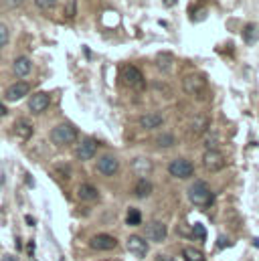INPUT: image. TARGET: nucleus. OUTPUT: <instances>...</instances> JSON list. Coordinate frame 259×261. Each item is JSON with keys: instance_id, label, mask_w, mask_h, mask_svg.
Returning a JSON list of instances; mask_svg holds the SVG:
<instances>
[{"instance_id": "obj_9", "label": "nucleus", "mask_w": 259, "mask_h": 261, "mask_svg": "<svg viewBox=\"0 0 259 261\" xmlns=\"http://www.w3.org/2000/svg\"><path fill=\"white\" fill-rule=\"evenodd\" d=\"M118 170H120V162H118V158L106 154V156H101V158L97 160V172H101L103 176H114Z\"/></svg>"}, {"instance_id": "obj_22", "label": "nucleus", "mask_w": 259, "mask_h": 261, "mask_svg": "<svg viewBox=\"0 0 259 261\" xmlns=\"http://www.w3.org/2000/svg\"><path fill=\"white\" fill-rule=\"evenodd\" d=\"M257 33H259L257 24H247V27L243 29V39H245V43H247V45H253V43L257 41Z\"/></svg>"}, {"instance_id": "obj_2", "label": "nucleus", "mask_w": 259, "mask_h": 261, "mask_svg": "<svg viewBox=\"0 0 259 261\" xmlns=\"http://www.w3.org/2000/svg\"><path fill=\"white\" fill-rule=\"evenodd\" d=\"M49 138H51V142L57 144V146H69V144H73V142L77 140V130H75L71 124H59V126H55V128L51 130Z\"/></svg>"}, {"instance_id": "obj_20", "label": "nucleus", "mask_w": 259, "mask_h": 261, "mask_svg": "<svg viewBox=\"0 0 259 261\" xmlns=\"http://www.w3.org/2000/svg\"><path fill=\"white\" fill-rule=\"evenodd\" d=\"M156 65L160 71H172V65H174V57L170 55V53H160L158 57H156Z\"/></svg>"}, {"instance_id": "obj_14", "label": "nucleus", "mask_w": 259, "mask_h": 261, "mask_svg": "<svg viewBox=\"0 0 259 261\" xmlns=\"http://www.w3.org/2000/svg\"><path fill=\"white\" fill-rule=\"evenodd\" d=\"M31 69H33V63H31V59H27V57H18V59L12 63V71H14L16 77H27V75L31 73Z\"/></svg>"}, {"instance_id": "obj_12", "label": "nucleus", "mask_w": 259, "mask_h": 261, "mask_svg": "<svg viewBox=\"0 0 259 261\" xmlns=\"http://www.w3.org/2000/svg\"><path fill=\"white\" fill-rule=\"evenodd\" d=\"M29 89H31V85L27 81H16L6 89V99L8 101H18L29 93Z\"/></svg>"}, {"instance_id": "obj_10", "label": "nucleus", "mask_w": 259, "mask_h": 261, "mask_svg": "<svg viewBox=\"0 0 259 261\" xmlns=\"http://www.w3.org/2000/svg\"><path fill=\"white\" fill-rule=\"evenodd\" d=\"M49 103H51L49 93L39 91V93H33V97L29 99V110H31L33 114H43V112L49 108Z\"/></svg>"}, {"instance_id": "obj_26", "label": "nucleus", "mask_w": 259, "mask_h": 261, "mask_svg": "<svg viewBox=\"0 0 259 261\" xmlns=\"http://www.w3.org/2000/svg\"><path fill=\"white\" fill-rule=\"evenodd\" d=\"M8 37H10V33H8L6 24H2V22H0V47H4V45L8 43Z\"/></svg>"}, {"instance_id": "obj_1", "label": "nucleus", "mask_w": 259, "mask_h": 261, "mask_svg": "<svg viewBox=\"0 0 259 261\" xmlns=\"http://www.w3.org/2000/svg\"><path fill=\"white\" fill-rule=\"evenodd\" d=\"M189 198H191V202H193L194 206H200V208L211 206L213 200H215V196L211 193L209 185L202 182V180H196V182L191 185V189H189Z\"/></svg>"}, {"instance_id": "obj_32", "label": "nucleus", "mask_w": 259, "mask_h": 261, "mask_svg": "<svg viewBox=\"0 0 259 261\" xmlns=\"http://www.w3.org/2000/svg\"><path fill=\"white\" fill-rule=\"evenodd\" d=\"M103 261H120V259H103Z\"/></svg>"}, {"instance_id": "obj_7", "label": "nucleus", "mask_w": 259, "mask_h": 261, "mask_svg": "<svg viewBox=\"0 0 259 261\" xmlns=\"http://www.w3.org/2000/svg\"><path fill=\"white\" fill-rule=\"evenodd\" d=\"M122 77H124V81L128 83L130 87H134V89H144V87H146L144 75L140 73V69H136L134 65L124 67V71H122Z\"/></svg>"}, {"instance_id": "obj_5", "label": "nucleus", "mask_w": 259, "mask_h": 261, "mask_svg": "<svg viewBox=\"0 0 259 261\" xmlns=\"http://www.w3.org/2000/svg\"><path fill=\"white\" fill-rule=\"evenodd\" d=\"M202 164H204L206 170L219 172V170L225 166V158H223V154H221L219 150H206L204 156H202Z\"/></svg>"}, {"instance_id": "obj_19", "label": "nucleus", "mask_w": 259, "mask_h": 261, "mask_svg": "<svg viewBox=\"0 0 259 261\" xmlns=\"http://www.w3.org/2000/svg\"><path fill=\"white\" fill-rule=\"evenodd\" d=\"M206 128H209V118H206V116H196L193 122H191V132L196 134V136L204 134Z\"/></svg>"}, {"instance_id": "obj_23", "label": "nucleus", "mask_w": 259, "mask_h": 261, "mask_svg": "<svg viewBox=\"0 0 259 261\" xmlns=\"http://www.w3.org/2000/svg\"><path fill=\"white\" fill-rule=\"evenodd\" d=\"M183 257H185V261H204L202 251H198V249H194V247H187V249L183 251Z\"/></svg>"}, {"instance_id": "obj_6", "label": "nucleus", "mask_w": 259, "mask_h": 261, "mask_svg": "<svg viewBox=\"0 0 259 261\" xmlns=\"http://www.w3.org/2000/svg\"><path fill=\"white\" fill-rule=\"evenodd\" d=\"M89 245H91V249H97V251H112V249H116V247H118V239H116V237H112V235L99 233V235L91 237Z\"/></svg>"}, {"instance_id": "obj_31", "label": "nucleus", "mask_w": 259, "mask_h": 261, "mask_svg": "<svg viewBox=\"0 0 259 261\" xmlns=\"http://www.w3.org/2000/svg\"><path fill=\"white\" fill-rule=\"evenodd\" d=\"M174 2L176 0H166V6H174Z\"/></svg>"}, {"instance_id": "obj_16", "label": "nucleus", "mask_w": 259, "mask_h": 261, "mask_svg": "<svg viewBox=\"0 0 259 261\" xmlns=\"http://www.w3.org/2000/svg\"><path fill=\"white\" fill-rule=\"evenodd\" d=\"M134 195L138 196V198H146V196H150L152 195V182L146 180V178H140V180L136 182V187H134Z\"/></svg>"}, {"instance_id": "obj_8", "label": "nucleus", "mask_w": 259, "mask_h": 261, "mask_svg": "<svg viewBox=\"0 0 259 261\" xmlns=\"http://www.w3.org/2000/svg\"><path fill=\"white\" fill-rule=\"evenodd\" d=\"M126 247H128V251L134 257H146V253H148V241L144 237H140V235L128 237Z\"/></svg>"}, {"instance_id": "obj_15", "label": "nucleus", "mask_w": 259, "mask_h": 261, "mask_svg": "<svg viewBox=\"0 0 259 261\" xmlns=\"http://www.w3.org/2000/svg\"><path fill=\"white\" fill-rule=\"evenodd\" d=\"M162 122H164V118L160 114H146V116L140 118V126L146 128V130H154V128L162 126Z\"/></svg>"}, {"instance_id": "obj_11", "label": "nucleus", "mask_w": 259, "mask_h": 261, "mask_svg": "<svg viewBox=\"0 0 259 261\" xmlns=\"http://www.w3.org/2000/svg\"><path fill=\"white\" fill-rule=\"evenodd\" d=\"M95 152H97V142L93 140V138H85V140H81V144L77 146V158L79 160H91L93 156H95Z\"/></svg>"}, {"instance_id": "obj_29", "label": "nucleus", "mask_w": 259, "mask_h": 261, "mask_svg": "<svg viewBox=\"0 0 259 261\" xmlns=\"http://www.w3.org/2000/svg\"><path fill=\"white\" fill-rule=\"evenodd\" d=\"M75 14V0H69V4H67V10H65V16H73Z\"/></svg>"}, {"instance_id": "obj_24", "label": "nucleus", "mask_w": 259, "mask_h": 261, "mask_svg": "<svg viewBox=\"0 0 259 261\" xmlns=\"http://www.w3.org/2000/svg\"><path fill=\"white\" fill-rule=\"evenodd\" d=\"M126 223L132 225V227H138V225L142 223V215H140V211H138V208H130L128 217H126Z\"/></svg>"}, {"instance_id": "obj_3", "label": "nucleus", "mask_w": 259, "mask_h": 261, "mask_svg": "<svg viewBox=\"0 0 259 261\" xmlns=\"http://www.w3.org/2000/svg\"><path fill=\"white\" fill-rule=\"evenodd\" d=\"M168 172L174 176V178H191L194 172V166L191 160L187 158H176L168 164Z\"/></svg>"}, {"instance_id": "obj_28", "label": "nucleus", "mask_w": 259, "mask_h": 261, "mask_svg": "<svg viewBox=\"0 0 259 261\" xmlns=\"http://www.w3.org/2000/svg\"><path fill=\"white\" fill-rule=\"evenodd\" d=\"M37 2V6H41V8H53L55 4H57V0H35Z\"/></svg>"}, {"instance_id": "obj_25", "label": "nucleus", "mask_w": 259, "mask_h": 261, "mask_svg": "<svg viewBox=\"0 0 259 261\" xmlns=\"http://www.w3.org/2000/svg\"><path fill=\"white\" fill-rule=\"evenodd\" d=\"M156 144H158L160 148H170V146L174 144V136H172V134H160V136L156 138Z\"/></svg>"}, {"instance_id": "obj_21", "label": "nucleus", "mask_w": 259, "mask_h": 261, "mask_svg": "<svg viewBox=\"0 0 259 261\" xmlns=\"http://www.w3.org/2000/svg\"><path fill=\"white\" fill-rule=\"evenodd\" d=\"M132 166H134V172H138L140 176H146L152 170V162L148 158H136Z\"/></svg>"}, {"instance_id": "obj_13", "label": "nucleus", "mask_w": 259, "mask_h": 261, "mask_svg": "<svg viewBox=\"0 0 259 261\" xmlns=\"http://www.w3.org/2000/svg\"><path fill=\"white\" fill-rule=\"evenodd\" d=\"M146 237H148L150 241L162 243V241L166 239V225H164V223H160V221L150 223V225H148V229H146Z\"/></svg>"}, {"instance_id": "obj_18", "label": "nucleus", "mask_w": 259, "mask_h": 261, "mask_svg": "<svg viewBox=\"0 0 259 261\" xmlns=\"http://www.w3.org/2000/svg\"><path fill=\"white\" fill-rule=\"evenodd\" d=\"M14 134H16L20 140H29V138L33 136V126H31L29 122L20 120V122H16V124H14Z\"/></svg>"}, {"instance_id": "obj_27", "label": "nucleus", "mask_w": 259, "mask_h": 261, "mask_svg": "<svg viewBox=\"0 0 259 261\" xmlns=\"http://www.w3.org/2000/svg\"><path fill=\"white\" fill-rule=\"evenodd\" d=\"M193 235L196 237V239L204 241V237H206V231H204V227H202V225H194V227H193Z\"/></svg>"}, {"instance_id": "obj_4", "label": "nucleus", "mask_w": 259, "mask_h": 261, "mask_svg": "<svg viewBox=\"0 0 259 261\" xmlns=\"http://www.w3.org/2000/svg\"><path fill=\"white\" fill-rule=\"evenodd\" d=\"M206 87V79L200 75V73H189L185 79H183V89L189 93V95H198L202 93Z\"/></svg>"}, {"instance_id": "obj_17", "label": "nucleus", "mask_w": 259, "mask_h": 261, "mask_svg": "<svg viewBox=\"0 0 259 261\" xmlns=\"http://www.w3.org/2000/svg\"><path fill=\"white\" fill-rule=\"evenodd\" d=\"M77 196L81 198V200H95L99 193H97V189L93 187V185H81L79 189H77Z\"/></svg>"}, {"instance_id": "obj_30", "label": "nucleus", "mask_w": 259, "mask_h": 261, "mask_svg": "<svg viewBox=\"0 0 259 261\" xmlns=\"http://www.w3.org/2000/svg\"><path fill=\"white\" fill-rule=\"evenodd\" d=\"M4 114H6V108H4L2 103H0V116H4Z\"/></svg>"}]
</instances>
